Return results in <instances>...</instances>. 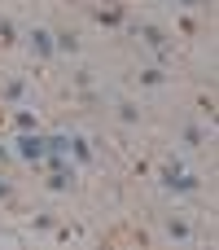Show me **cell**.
Segmentation results:
<instances>
[{"mask_svg": "<svg viewBox=\"0 0 219 250\" xmlns=\"http://www.w3.org/2000/svg\"><path fill=\"white\" fill-rule=\"evenodd\" d=\"M184 4H198V0H184Z\"/></svg>", "mask_w": 219, "mask_h": 250, "instance_id": "8", "label": "cell"}, {"mask_svg": "<svg viewBox=\"0 0 219 250\" xmlns=\"http://www.w3.org/2000/svg\"><path fill=\"white\" fill-rule=\"evenodd\" d=\"M140 35L149 40V48H154V53H167V40H162V31H158V26H140Z\"/></svg>", "mask_w": 219, "mask_h": 250, "instance_id": "3", "label": "cell"}, {"mask_svg": "<svg viewBox=\"0 0 219 250\" xmlns=\"http://www.w3.org/2000/svg\"><path fill=\"white\" fill-rule=\"evenodd\" d=\"M31 48H35L40 57H53V48H57V40H53V35H48L44 26H35V31H31Z\"/></svg>", "mask_w": 219, "mask_h": 250, "instance_id": "2", "label": "cell"}, {"mask_svg": "<svg viewBox=\"0 0 219 250\" xmlns=\"http://www.w3.org/2000/svg\"><path fill=\"white\" fill-rule=\"evenodd\" d=\"M167 185H171V189H176V193H189V189H193V185H198V180H193V176H184V171H176V176H171V171H167Z\"/></svg>", "mask_w": 219, "mask_h": 250, "instance_id": "4", "label": "cell"}, {"mask_svg": "<svg viewBox=\"0 0 219 250\" xmlns=\"http://www.w3.org/2000/svg\"><path fill=\"white\" fill-rule=\"evenodd\" d=\"M167 233H171V237H189V224H184V220H171Z\"/></svg>", "mask_w": 219, "mask_h": 250, "instance_id": "6", "label": "cell"}, {"mask_svg": "<svg viewBox=\"0 0 219 250\" xmlns=\"http://www.w3.org/2000/svg\"><path fill=\"white\" fill-rule=\"evenodd\" d=\"M4 193H9V185H4V180H0V198H4Z\"/></svg>", "mask_w": 219, "mask_h": 250, "instance_id": "7", "label": "cell"}, {"mask_svg": "<svg viewBox=\"0 0 219 250\" xmlns=\"http://www.w3.org/2000/svg\"><path fill=\"white\" fill-rule=\"evenodd\" d=\"M0 158H4V149H0Z\"/></svg>", "mask_w": 219, "mask_h": 250, "instance_id": "9", "label": "cell"}, {"mask_svg": "<svg viewBox=\"0 0 219 250\" xmlns=\"http://www.w3.org/2000/svg\"><path fill=\"white\" fill-rule=\"evenodd\" d=\"M66 180H70L66 171H53V176H48V189H53V193H61V189H66Z\"/></svg>", "mask_w": 219, "mask_h": 250, "instance_id": "5", "label": "cell"}, {"mask_svg": "<svg viewBox=\"0 0 219 250\" xmlns=\"http://www.w3.org/2000/svg\"><path fill=\"white\" fill-rule=\"evenodd\" d=\"M44 154H48V145H44L40 136H22V141H18V158H26V163H40Z\"/></svg>", "mask_w": 219, "mask_h": 250, "instance_id": "1", "label": "cell"}]
</instances>
